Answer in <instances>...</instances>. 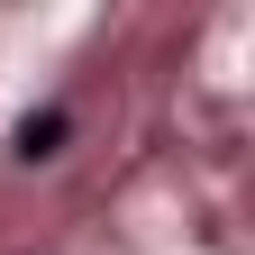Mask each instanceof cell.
<instances>
[{"label": "cell", "instance_id": "6da1fadb", "mask_svg": "<svg viewBox=\"0 0 255 255\" xmlns=\"http://www.w3.org/2000/svg\"><path fill=\"white\" fill-rule=\"evenodd\" d=\"M64 137H73V110H37L9 128V155L18 164H46V155H64Z\"/></svg>", "mask_w": 255, "mask_h": 255}]
</instances>
